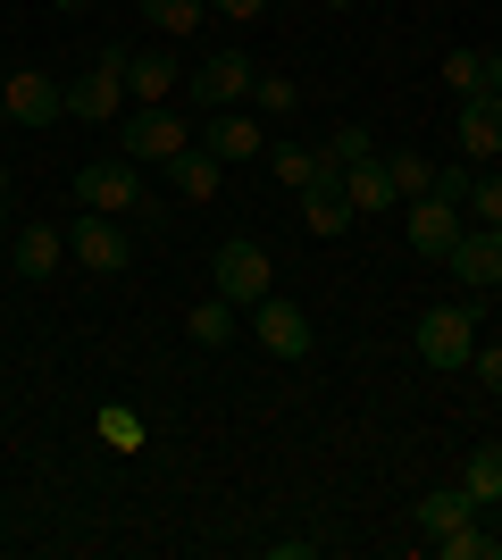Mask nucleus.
I'll use <instances>...</instances> for the list:
<instances>
[{
  "instance_id": "nucleus-3",
  "label": "nucleus",
  "mask_w": 502,
  "mask_h": 560,
  "mask_svg": "<svg viewBox=\"0 0 502 560\" xmlns=\"http://www.w3.org/2000/svg\"><path fill=\"white\" fill-rule=\"evenodd\" d=\"M75 201L101 218H126V210H151L143 201V176H135V160H93L84 176H75Z\"/></svg>"
},
{
  "instance_id": "nucleus-28",
  "label": "nucleus",
  "mask_w": 502,
  "mask_h": 560,
  "mask_svg": "<svg viewBox=\"0 0 502 560\" xmlns=\"http://www.w3.org/2000/svg\"><path fill=\"white\" fill-rule=\"evenodd\" d=\"M435 201H460V210H469V192H478V176H469V160H453V167H435Z\"/></svg>"
},
{
  "instance_id": "nucleus-13",
  "label": "nucleus",
  "mask_w": 502,
  "mask_h": 560,
  "mask_svg": "<svg viewBox=\"0 0 502 560\" xmlns=\"http://www.w3.org/2000/svg\"><path fill=\"white\" fill-rule=\"evenodd\" d=\"M460 151H469V160H494V151H502V101L494 93L460 101Z\"/></svg>"
},
{
  "instance_id": "nucleus-36",
  "label": "nucleus",
  "mask_w": 502,
  "mask_h": 560,
  "mask_svg": "<svg viewBox=\"0 0 502 560\" xmlns=\"http://www.w3.org/2000/svg\"><path fill=\"white\" fill-rule=\"evenodd\" d=\"M327 9H352V0H327Z\"/></svg>"
},
{
  "instance_id": "nucleus-16",
  "label": "nucleus",
  "mask_w": 502,
  "mask_h": 560,
  "mask_svg": "<svg viewBox=\"0 0 502 560\" xmlns=\"http://www.w3.org/2000/svg\"><path fill=\"white\" fill-rule=\"evenodd\" d=\"M469 518H478V493H469V486L419 493V527H428V536H453V527H469Z\"/></svg>"
},
{
  "instance_id": "nucleus-35",
  "label": "nucleus",
  "mask_w": 502,
  "mask_h": 560,
  "mask_svg": "<svg viewBox=\"0 0 502 560\" xmlns=\"http://www.w3.org/2000/svg\"><path fill=\"white\" fill-rule=\"evenodd\" d=\"M59 9H84V0H59Z\"/></svg>"
},
{
  "instance_id": "nucleus-11",
  "label": "nucleus",
  "mask_w": 502,
  "mask_h": 560,
  "mask_svg": "<svg viewBox=\"0 0 502 560\" xmlns=\"http://www.w3.org/2000/svg\"><path fill=\"white\" fill-rule=\"evenodd\" d=\"M68 252L84 259V268H109V277H118V268H126V234H118V218L84 210V218L68 226Z\"/></svg>"
},
{
  "instance_id": "nucleus-6",
  "label": "nucleus",
  "mask_w": 502,
  "mask_h": 560,
  "mask_svg": "<svg viewBox=\"0 0 502 560\" xmlns=\"http://www.w3.org/2000/svg\"><path fill=\"white\" fill-rule=\"evenodd\" d=\"M252 84H260V75H252V59H243V50H210V59L192 68V101H201V109H235Z\"/></svg>"
},
{
  "instance_id": "nucleus-27",
  "label": "nucleus",
  "mask_w": 502,
  "mask_h": 560,
  "mask_svg": "<svg viewBox=\"0 0 502 560\" xmlns=\"http://www.w3.org/2000/svg\"><path fill=\"white\" fill-rule=\"evenodd\" d=\"M385 167H394V192H410V201H419V192L435 185V160H419V151H394Z\"/></svg>"
},
{
  "instance_id": "nucleus-14",
  "label": "nucleus",
  "mask_w": 502,
  "mask_h": 560,
  "mask_svg": "<svg viewBox=\"0 0 502 560\" xmlns=\"http://www.w3.org/2000/svg\"><path fill=\"white\" fill-rule=\"evenodd\" d=\"M218 176H226V160H210L201 142H185V151L167 160V185L185 192V201H218Z\"/></svg>"
},
{
  "instance_id": "nucleus-9",
  "label": "nucleus",
  "mask_w": 502,
  "mask_h": 560,
  "mask_svg": "<svg viewBox=\"0 0 502 560\" xmlns=\"http://www.w3.org/2000/svg\"><path fill=\"white\" fill-rule=\"evenodd\" d=\"M185 142H192V135H185V117H167V101L126 117V160H176Z\"/></svg>"
},
{
  "instance_id": "nucleus-10",
  "label": "nucleus",
  "mask_w": 502,
  "mask_h": 560,
  "mask_svg": "<svg viewBox=\"0 0 502 560\" xmlns=\"http://www.w3.org/2000/svg\"><path fill=\"white\" fill-rule=\"evenodd\" d=\"M453 277L460 284H478V293H494L502 284V226H469L453 243Z\"/></svg>"
},
{
  "instance_id": "nucleus-19",
  "label": "nucleus",
  "mask_w": 502,
  "mask_h": 560,
  "mask_svg": "<svg viewBox=\"0 0 502 560\" xmlns=\"http://www.w3.org/2000/svg\"><path fill=\"white\" fill-rule=\"evenodd\" d=\"M59 259H68V234L59 226H25L17 234V277H50Z\"/></svg>"
},
{
  "instance_id": "nucleus-4",
  "label": "nucleus",
  "mask_w": 502,
  "mask_h": 560,
  "mask_svg": "<svg viewBox=\"0 0 502 560\" xmlns=\"http://www.w3.org/2000/svg\"><path fill=\"white\" fill-rule=\"evenodd\" d=\"M118 101H126V50H101L93 68L68 84V109L93 117V126H109V117H118Z\"/></svg>"
},
{
  "instance_id": "nucleus-17",
  "label": "nucleus",
  "mask_w": 502,
  "mask_h": 560,
  "mask_svg": "<svg viewBox=\"0 0 502 560\" xmlns=\"http://www.w3.org/2000/svg\"><path fill=\"white\" fill-rule=\"evenodd\" d=\"M343 201H352V210H385V201H402V192H394V167H385L377 151L352 160V167H343Z\"/></svg>"
},
{
  "instance_id": "nucleus-21",
  "label": "nucleus",
  "mask_w": 502,
  "mask_h": 560,
  "mask_svg": "<svg viewBox=\"0 0 502 560\" xmlns=\"http://www.w3.org/2000/svg\"><path fill=\"white\" fill-rule=\"evenodd\" d=\"M93 427H101V444H109V452H143V444H151V427L135 419V410H126V401H109V410H101Z\"/></svg>"
},
{
  "instance_id": "nucleus-12",
  "label": "nucleus",
  "mask_w": 502,
  "mask_h": 560,
  "mask_svg": "<svg viewBox=\"0 0 502 560\" xmlns=\"http://www.w3.org/2000/svg\"><path fill=\"white\" fill-rule=\"evenodd\" d=\"M352 218H360V210L343 201V185H335V176H311V185H302V226H311L318 243H335Z\"/></svg>"
},
{
  "instance_id": "nucleus-22",
  "label": "nucleus",
  "mask_w": 502,
  "mask_h": 560,
  "mask_svg": "<svg viewBox=\"0 0 502 560\" xmlns=\"http://www.w3.org/2000/svg\"><path fill=\"white\" fill-rule=\"evenodd\" d=\"M311 167H318V151H302V142H277V151H268V176H277V185H311Z\"/></svg>"
},
{
  "instance_id": "nucleus-32",
  "label": "nucleus",
  "mask_w": 502,
  "mask_h": 560,
  "mask_svg": "<svg viewBox=\"0 0 502 560\" xmlns=\"http://www.w3.org/2000/svg\"><path fill=\"white\" fill-rule=\"evenodd\" d=\"M469 369H478V376H486V385H494V394H502V343H486V351H478V360H469Z\"/></svg>"
},
{
  "instance_id": "nucleus-37",
  "label": "nucleus",
  "mask_w": 502,
  "mask_h": 560,
  "mask_svg": "<svg viewBox=\"0 0 502 560\" xmlns=\"http://www.w3.org/2000/svg\"><path fill=\"white\" fill-rule=\"evenodd\" d=\"M0 93H9V68H0Z\"/></svg>"
},
{
  "instance_id": "nucleus-15",
  "label": "nucleus",
  "mask_w": 502,
  "mask_h": 560,
  "mask_svg": "<svg viewBox=\"0 0 502 560\" xmlns=\"http://www.w3.org/2000/svg\"><path fill=\"white\" fill-rule=\"evenodd\" d=\"M201 151H210V160H252V151H260V126H252V117H235V109H218L210 126H201Z\"/></svg>"
},
{
  "instance_id": "nucleus-18",
  "label": "nucleus",
  "mask_w": 502,
  "mask_h": 560,
  "mask_svg": "<svg viewBox=\"0 0 502 560\" xmlns=\"http://www.w3.org/2000/svg\"><path fill=\"white\" fill-rule=\"evenodd\" d=\"M126 93L143 101V109H160V101L176 93V59H167V50H143V59H126Z\"/></svg>"
},
{
  "instance_id": "nucleus-8",
  "label": "nucleus",
  "mask_w": 502,
  "mask_h": 560,
  "mask_svg": "<svg viewBox=\"0 0 502 560\" xmlns=\"http://www.w3.org/2000/svg\"><path fill=\"white\" fill-rule=\"evenodd\" d=\"M252 335H260V351H277V360H302V351H311V318L293 302H277V293L252 302Z\"/></svg>"
},
{
  "instance_id": "nucleus-34",
  "label": "nucleus",
  "mask_w": 502,
  "mask_h": 560,
  "mask_svg": "<svg viewBox=\"0 0 502 560\" xmlns=\"http://www.w3.org/2000/svg\"><path fill=\"white\" fill-rule=\"evenodd\" d=\"M486 93L502 101V50H494V59H486Z\"/></svg>"
},
{
  "instance_id": "nucleus-24",
  "label": "nucleus",
  "mask_w": 502,
  "mask_h": 560,
  "mask_svg": "<svg viewBox=\"0 0 502 560\" xmlns=\"http://www.w3.org/2000/svg\"><path fill=\"white\" fill-rule=\"evenodd\" d=\"M460 486L478 493V502H502V444H486V452H469V477Z\"/></svg>"
},
{
  "instance_id": "nucleus-7",
  "label": "nucleus",
  "mask_w": 502,
  "mask_h": 560,
  "mask_svg": "<svg viewBox=\"0 0 502 560\" xmlns=\"http://www.w3.org/2000/svg\"><path fill=\"white\" fill-rule=\"evenodd\" d=\"M460 201H435V192H419L410 201V252L419 259H453V243H460Z\"/></svg>"
},
{
  "instance_id": "nucleus-5",
  "label": "nucleus",
  "mask_w": 502,
  "mask_h": 560,
  "mask_svg": "<svg viewBox=\"0 0 502 560\" xmlns=\"http://www.w3.org/2000/svg\"><path fill=\"white\" fill-rule=\"evenodd\" d=\"M0 109L17 117V126H50V117L68 109V84L50 68H9V93H0Z\"/></svg>"
},
{
  "instance_id": "nucleus-30",
  "label": "nucleus",
  "mask_w": 502,
  "mask_h": 560,
  "mask_svg": "<svg viewBox=\"0 0 502 560\" xmlns=\"http://www.w3.org/2000/svg\"><path fill=\"white\" fill-rule=\"evenodd\" d=\"M469 210H478V226H502V176H486V185L469 192Z\"/></svg>"
},
{
  "instance_id": "nucleus-26",
  "label": "nucleus",
  "mask_w": 502,
  "mask_h": 560,
  "mask_svg": "<svg viewBox=\"0 0 502 560\" xmlns=\"http://www.w3.org/2000/svg\"><path fill=\"white\" fill-rule=\"evenodd\" d=\"M444 84H453V101L486 93V59H478V50H453V59H444Z\"/></svg>"
},
{
  "instance_id": "nucleus-33",
  "label": "nucleus",
  "mask_w": 502,
  "mask_h": 560,
  "mask_svg": "<svg viewBox=\"0 0 502 560\" xmlns=\"http://www.w3.org/2000/svg\"><path fill=\"white\" fill-rule=\"evenodd\" d=\"M218 9H226V18H243V25H252V18H260V9H268V0H218Z\"/></svg>"
},
{
  "instance_id": "nucleus-2",
  "label": "nucleus",
  "mask_w": 502,
  "mask_h": 560,
  "mask_svg": "<svg viewBox=\"0 0 502 560\" xmlns=\"http://www.w3.org/2000/svg\"><path fill=\"white\" fill-rule=\"evenodd\" d=\"M419 360L428 369H469L478 360V310H428L419 318Z\"/></svg>"
},
{
  "instance_id": "nucleus-25",
  "label": "nucleus",
  "mask_w": 502,
  "mask_h": 560,
  "mask_svg": "<svg viewBox=\"0 0 502 560\" xmlns=\"http://www.w3.org/2000/svg\"><path fill=\"white\" fill-rule=\"evenodd\" d=\"M143 18L160 25V34H192V25H201V0H143Z\"/></svg>"
},
{
  "instance_id": "nucleus-29",
  "label": "nucleus",
  "mask_w": 502,
  "mask_h": 560,
  "mask_svg": "<svg viewBox=\"0 0 502 560\" xmlns=\"http://www.w3.org/2000/svg\"><path fill=\"white\" fill-rule=\"evenodd\" d=\"M252 101H260L268 117H285L293 101H302V84H293V75H260V84H252Z\"/></svg>"
},
{
  "instance_id": "nucleus-20",
  "label": "nucleus",
  "mask_w": 502,
  "mask_h": 560,
  "mask_svg": "<svg viewBox=\"0 0 502 560\" xmlns=\"http://www.w3.org/2000/svg\"><path fill=\"white\" fill-rule=\"evenodd\" d=\"M185 335H192V343H201V351H218V343H235V302H218V293H210V302H192Z\"/></svg>"
},
{
  "instance_id": "nucleus-31",
  "label": "nucleus",
  "mask_w": 502,
  "mask_h": 560,
  "mask_svg": "<svg viewBox=\"0 0 502 560\" xmlns=\"http://www.w3.org/2000/svg\"><path fill=\"white\" fill-rule=\"evenodd\" d=\"M311 552H318L311 536H277V544H268V560H311Z\"/></svg>"
},
{
  "instance_id": "nucleus-23",
  "label": "nucleus",
  "mask_w": 502,
  "mask_h": 560,
  "mask_svg": "<svg viewBox=\"0 0 502 560\" xmlns=\"http://www.w3.org/2000/svg\"><path fill=\"white\" fill-rule=\"evenodd\" d=\"M435 552L444 560H494L502 536H478V518H469V527H453V536H435Z\"/></svg>"
},
{
  "instance_id": "nucleus-1",
  "label": "nucleus",
  "mask_w": 502,
  "mask_h": 560,
  "mask_svg": "<svg viewBox=\"0 0 502 560\" xmlns=\"http://www.w3.org/2000/svg\"><path fill=\"white\" fill-rule=\"evenodd\" d=\"M218 302H235V310H252V302H268V284H277V259L260 252V243H218Z\"/></svg>"
}]
</instances>
